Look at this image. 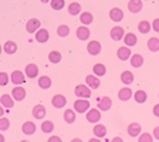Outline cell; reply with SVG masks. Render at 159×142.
<instances>
[{
  "label": "cell",
  "instance_id": "cell-1",
  "mask_svg": "<svg viewBox=\"0 0 159 142\" xmlns=\"http://www.w3.org/2000/svg\"><path fill=\"white\" fill-rule=\"evenodd\" d=\"M74 93L80 99H88L91 97V88L87 84H78L74 89Z\"/></svg>",
  "mask_w": 159,
  "mask_h": 142
},
{
  "label": "cell",
  "instance_id": "cell-2",
  "mask_svg": "<svg viewBox=\"0 0 159 142\" xmlns=\"http://www.w3.org/2000/svg\"><path fill=\"white\" fill-rule=\"evenodd\" d=\"M74 111L78 114H84L89 111V101L88 99H75L74 103Z\"/></svg>",
  "mask_w": 159,
  "mask_h": 142
},
{
  "label": "cell",
  "instance_id": "cell-3",
  "mask_svg": "<svg viewBox=\"0 0 159 142\" xmlns=\"http://www.w3.org/2000/svg\"><path fill=\"white\" fill-rule=\"evenodd\" d=\"M85 117H87V121H88V122L97 125V122H99V119H101V111H99L98 108H93L87 112Z\"/></svg>",
  "mask_w": 159,
  "mask_h": 142
},
{
  "label": "cell",
  "instance_id": "cell-4",
  "mask_svg": "<svg viewBox=\"0 0 159 142\" xmlns=\"http://www.w3.org/2000/svg\"><path fill=\"white\" fill-rule=\"evenodd\" d=\"M51 104H53L54 108L61 109L67 105V98L63 95V94H56V95L53 97V99H51Z\"/></svg>",
  "mask_w": 159,
  "mask_h": 142
},
{
  "label": "cell",
  "instance_id": "cell-5",
  "mask_svg": "<svg viewBox=\"0 0 159 142\" xmlns=\"http://www.w3.org/2000/svg\"><path fill=\"white\" fill-rule=\"evenodd\" d=\"M116 57H118L121 61H126V60H131V57H132L131 48H129V47H126V46L119 47V48L116 50Z\"/></svg>",
  "mask_w": 159,
  "mask_h": 142
},
{
  "label": "cell",
  "instance_id": "cell-6",
  "mask_svg": "<svg viewBox=\"0 0 159 142\" xmlns=\"http://www.w3.org/2000/svg\"><path fill=\"white\" fill-rule=\"evenodd\" d=\"M10 80H11V83H13L14 85L20 87L21 84L24 83V81H26V77H24V73H21V71H19V70H16V71H13V73H11Z\"/></svg>",
  "mask_w": 159,
  "mask_h": 142
},
{
  "label": "cell",
  "instance_id": "cell-7",
  "mask_svg": "<svg viewBox=\"0 0 159 142\" xmlns=\"http://www.w3.org/2000/svg\"><path fill=\"white\" fill-rule=\"evenodd\" d=\"M87 51H88V54H91V56H98V54L101 53V43L97 41V40L89 41L88 46H87Z\"/></svg>",
  "mask_w": 159,
  "mask_h": 142
},
{
  "label": "cell",
  "instance_id": "cell-8",
  "mask_svg": "<svg viewBox=\"0 0 159 142\" xmlns=\"http://www.w3.org/2000/svg\"><path fill=\"white\" fill-rule=\"evenodd\" d=\"M40 26H41V21L39 19H30L26 23V30L29 33H37L40 30Z\"/></svg>",
  "mask_w": 159,
  "mask_h": 142
},
{
  "label": "cell",
  "instance_id": "cell-9",
  "mask_svg": "<svg viewBox=\"0 0 159 142\" xmlns=\"http://www.w3.org/2000/svg\"><path fill=\"white\" fill-rule=\"evenodd\" d=\"M111 107H112V99L109 98V97H102V98H99V101H98V109L99 111L107 112V111L111 109Z\"/></svg>",
  "mask_w": 159,
  "mask_h": 142
},
{
  "label": "cell",
  "instance_id": "cell-10",
  "mask_svg": "<svg viewBox=\"0 0 159 142\" xmlns=\"http://www.w3.org/2000/svg\"><path fill=\"white\" fill-rule=\"evenodd\" d=\"M85 84L89 87L91 89H97L99 88V85H101V81H99V78L97 76H93V74H89V76L85 77Z\"/></svg>",
  "mask_w": 159,
  "mask_h": 142
},
{
  "label": "cell",
  "instance_id": "cell-11",
  "mask_svg": "<svg viewBox=\"0 0 159 142\" xmlns=\"http://www.w3.org/2000/svg\"><path fill=\"white\" fill-rule=\"evenodd\" d=\"M141 131H142V126L138 122H132L128 125V135L132 136V138H136L138 135H141V134H142Z\"/></svg>",
  "mask_w": 159,
  "mask_h": 142
},
{
  "label": "cell",
  "instance_id": "cell-12",
  "mask_svg": "<svg viewBox=\"0 0 159 142\" xmlns=\"http://www.w3.org/2000/svg\"><path fill=\"white\" fill-rule=\"evenodd\" d=\"M125 37V31H124L122 27H114V29H111V39L114 40V41H121V40Z\"/></svg>",
  "mask_w": 159,
  "mask_h": 142
},
{
  "label": "cell",
  "instance_id": "cell-13",
  "mask_svg": "<svg viewBox=\"0 0 159 142\" xmlns=\"http://www.w3.org/2000/svg\"><path fill=\"white\" fill-rule=\"evenodd\" d=\"M26 88L24 87H14L13 91H11V97H13L16 101H23L26 98Z\"/></svg>",
  "mask_w": 159,
  "mask_h": 142
},
{
  "label": "cell",
  "instance_id": "cell-14",
  "mask_svg": "<svg viewBox=\"0 0 159 142\" xmlns=\"http://www.w3.org/2000/svg\"><path fill=\"white\" fill-rule=\"evenodd\" d=\"M21 131H23V134H26V135H33V134H36L37 126H36V124L31 122V121H26V122L21 125Z\"/></svg>",
  "mask_w": 159,
  "mask_h": 142
},
{
  "label": "cell",
  "instance_id": "cell-15",
  "mask_svg": "<svg viewBox=\"0 0 159 142\" xmlns=\"http://www.w3.org/2000/svg\"><path fill=\"white\" fill-rule=\"evenodd\" d=\"M89 34H91V31H89V29L87 26H81L77 29V39L81 40V41H85V40L89 39Z\"/></svg>",
  "mask_w": 159,
  "mask_h": 142
},
{
  "label": "cell",
  "instance_id": "cell-16",
  "mask_svg": "<svg viewBox=\"0 0 159 142\" xmlns=\"http://www.w3.org/2000/svg\"><path fill=\"white\" fill-rule=\"evenodd\" d=\"M109 19L112 21H121V20H124V11L119 7H114L109 10Z\"/></svg>",
  "mask_w": 159,
  "mask_h": 142
},
{
  "label": "cell",
  "instance_id": "cell-17",
  "mask_svg": "<svg viewBox=\"0 0 159 142\" xmlns=\"http://www.w3.org/2000/svg\"><path fill=\"white\" fill-rule=\"evenodd\" d=\"M46 114H47V109H46V107L41 105V104H37L33 108V117L36 119H43L44 117H46Z\"/></svg>",
  "mask_w": 159,
  "mask_h": 142
},
{
  "label": "cell",
  "instance_id": "cell-18",
  "mask_svg": "<svg viewBox=\"0 0 159 142\" xmlns=\"http://www.w3.org/2000/svg\"><path fill=\"white\" fill-rule=\"evenodd\" d=\"M134 95L132 89L128 88V87H124V88H121L118 91V98L121 99V101H128V99H131Z\"/></svg>",
  "mask_w": 159,
  "mask_h": 142
},
{
  "label": "cell",
  "instance_id": "cell-19",
  "mask_svg": "<svg viewBox=\"0 0 159 142\" xmlns=\"http://www.w3.org/2000/svg\"><path fill=\"white\" fill-rule=\"evenodd\" d=\"M142 6H143V3L141 0H131L128 3V10L131 13H139L142 10Z\"/></svg>",
  "mask_w": 159,
  "mask_h": 142
},
{
  "label": "cell",
  "instance_id": "cell-20",
  "mask_svg": "<svg viewBox=\"0 0 159 142\" xmlns=\"http://www.w3.org/2000/svg\"><path fill=\"white\" fill-rule=\"evenodd\" d=\"M50 39V33L47 31V29H40L36 33V40L37 43H47Z\"/></svg>",
  "mask_w": 159,
  "mask_h": 142
},
{
  "label": "cell",
  "instance_id": "cell-21",
  "mask_svg": "<svg viewBox=\"0 0 159 142\" xmlns=\"http://www.w3.org/2000/svg\"><path fill=\"white\" fill-rule=\"evenodd\" d=\"M24 73H26V77H29V78H36L39 76V67L36 64H29V66H26Z\"/></svg>",
  "mask_w": 159,
  "mask_h": 142
},
{
  "label": "cell",
  "instance_id": "cell-22",
  "mask_svg": "<svg viewBox=\"0 0 159 142\" xmlns=\"http://www.w3.org/2000/svg\"><path fill=\"white\" fill-rule=\"evenodd\" d=\"M0 101H2V107H4V108H7V109L14 107V98L11 95H9V94H3L2 98H0Z\"/></svg>",
  "mask_w": 159,
  "mask_h": 142
},
{
  "label": "cell",
  "instance_id": "cell-23",
  "mask_svg": "<svg viewBox=\"0 0 159 142\" xmlns=\"http://www.w3.org/2000/svg\"><path fill=\"white\" fill-rule=\"evenodd\" d=\"M94 135H95V138H104V136L107 135V126L102 125V124H97V125H94Z\"/></svg>",
  "mask_w": 159,
  "mask_h": 142
},
{
  "label": "cell",
  "instance_id": "cell-24",
  "mask_svg": "<svg viewBox=\"0 0 159 142\" xmlns=\"http://www.w3.org/2000/svg\"><path fill=\"white\" fill-rule=\"evenodd\" d=\"M131 66L134 67V68H139V67L143 66V57L141 56V54H132V57H131Z\"/></svg>",
  "mask_w": 159,
  "mask_h": 142
},
{
  "label": "cell",
  "instance_id": "cell-25",
  "mask_svg": "<svg viewBox=\"0 0 159 142\" xmlns=\"http://www.w3.org/2000/svg\"><path fill=\"white\" fill-rule=\"evenodd\" d=\"M121 81H122V84L125 87L131 85V84L134 83V74L131 73V71H124V73L121 74Z\"/></svg>",
  "mask_w": 159,
  "mask_h": 142
},
{
  "label": "cell",
  "instance_id": "cell-26",
  "mask_svg": "<svg viewBox=\"0 0 159 142\" xmlns=\"http://www.w3.org/2000/svg\"><path fill=\"white\" fill-rule=\"evenodd\" d=\"M68 13H70V16H78V14H81V4H80L78 2H73V3H70Z\"/></svg>",
  "mask_w": 159,
  "mask_h": 142
},
{
  "label": "cell",
  "instance_id": "cell-27",
  "mask_svg": "<svg viewBox=\"0 0 159 142\" xmlns=\"http://www.w3.org/2000/svg\"><path fill=\"white\" fill-rule=\"evenodd\" d=\"M124 43H125L126 47H132L138 43V39H136V36L134 33H126L125 37H124Z\"/></svg>",
  "mask_w": 159,
  "mask_h": 142
},
{
  "label": "cell",
  "instance_id": "cell-28",
  "mask_svg": "<svg viewBox=\"0 0 159 142\" xmlns=\"http://www.w3.org/2000/svg\"><path fill=\"white\" fill-rule=\"evenodd\" d=\"M51 84H53V81H51V78H50L48 76H43L39 78V87L43 89H48L50 87H51Z\"/></svg>",
  "mask_w": 159,
  "mask_h": 142
},
{
  "label": "cell",
  "instance_id": "cell-29",
  "mask_svg": "<svg viewBox=\"0 0 159 142\" xmlns=\"http://www.w3.org/2000/svg\"><path fill=\"white\" fill-rule=\"evenodd\" d=\"M148 48H149V51H152V53L159 51V39L158 37H151V39L148 40Z\"/></svg>",
  "mask_w": 159,
  "mask_h": 142
},
{
  "label": "cell",
  "instance_id": "cell-30",
  "mask_svg": "<svg viewBox=\"0 0 159 142\" xmlns=\"http://www.w3.org/2000/svg\"><path fill=\"white\" fill-rule=\"evenodd\" d=\"M134 98H135V101L138 104H143L148 99V94H146V91H143V89H138L135 94H134Z\"/></svg>",
  "mask_w": 159,
  "mask_h": 142
},
{
  "label": "cell",
  "instance_id": "cell-31",
  "mask_svg": "<svg viewBox=\"0 0 159 142\" xmlns=\"http://www.w3.org/2000/svg\"><path fill=\"white\" fill-rule=\"evenodd\" d=\"M3 51L6 54H14L17 51V44L14 41H6L3 46Z\"/></svg>",
  "mask_w": 159,
  "mask_h": 142
},
{
  "label": "cell",
  "instance_id": "cell-32",
  "mask_svg": "<svg viewBox=\"0 0 159 142\" xmlns=\"http://www.w3.org/2000/svg\"><path fill=\"white\" fill-rule=\"evenodd\" d=\"M64 121L67 124H74L75 122V111L74 109H66L64 111Z\"/></svg>",
  "mask_w": 159,
  "mask_h": 142
},
{
  "label": "cell",
  "instance_id": "cell-33",
  "mask_svg": "<svg viewBox=\"0 0 159 142\" xmlns=\"http://www.w3.org/2000/svg\"><path fill=\"white\" fill-rule=\"evenodd\" d=\"M80 20H81V23H83L84 26H88V24H91L94 21V16H93V13H89V11H84V13H81Z\"/></svg>",
  "mask_w": 159,
  "mask_h": 142
},
{
  "label": "cell",
  "instance_id": "cell-34",
  "mask_svg": "<svg viewBox=\"0 0 159 142\" xmlns=\"http://www.w3.org/2000/svg\"><path fill=\"white\" fill-rule=\"evenodd\" d=\"M93 71H94V76H97V77H104V76H105V73H107V67L104 66V64L98 63V64H95V66H94Z\"/></svg>",
  "mask_w": 159,
  "mask_h": 142
},
{
  "label": "cell",
  "instance_id": "cell-35",
  "mask_svg": "<svg viewBox=\"0 0 159 142\" xmlns=\"http://www.w3.org/2000/svg\"><path fill=\"white\" fill-rule=\"evenodd\" d=\"M151 29H152V24L149 23V21H146V20H142V21H139L138 24V30L141 31L142 34H146L151 31Z\"/></svg>",
  "mask_w": 159,
  "mask_h": 142
},
{
  "label": "cell",
  "instance_id": "cell-36",
  "mask_svg": "<svg viewBox=\"0 0 159 142\" xmlns=\"http://www.w3.org/2000/svg\"><path fill=\"white\" fill-rule=\"evenodd\" d=\"M48 60H50V63H53V64H58L60 61H61V53L60 51H50L48 54Z\"/></svg>",
  "mask_w": 159,
  "mask_h": 142
},
{
  "label": "cell",
  "instance_id": "cell-37",
  "mask_svg": "<svg viewBox=\"0 0 159 142\" xmlns=\"http://www.w3.org/2000/svg\"><path fill=\"white\" fill-rule=\"evenodd\" d=\"M41 131H43L44 134H51L54 131V124L51 122V121H44V122L41 124Z\"/></svg>",
  "mask_w": 159,
  "mask_h": 142
},
{
  "label": "cell",
  "instance_id": "cell-38",
  "mask_svg": "<svg viewBox=\"0 0 159 142\" xmlns=\"http://www.w3.org/2000/svg\"><path fill=\"white\" fill-rule=\"evenodd\" d=\"M57 34H58L60 37H67L70 34V27L67 26V24H61V26H58V29H57Z\"/></svg>",
  "mask_w": 159,
  "mask_h": 142
},
{
  "label": "cell",
  "instance_id": "cell-39",
  "mask_svg": "<svg viewBox=\"0 0 159 142\" xmlns=\"http://www.w3.org/2000/svg\"><path fill=\"white\" fill-rule=\"evenodd\" d=\"M138 142H153V135L149 132H142L139 135Z\"/></svg>",
  "mask_w": 159,
  "mask_h": 142
},
{
  "label": "cell",
  "instance_id": "cell-40",
  "mask_svg": "<svg viewBox=\"0 0 159 142\" xmlns=\"http://www.w3.org/2000/svg\"><path fill=\"white\" fill-rule=\"evenodd\" d=\"M50 4H51V9L61 10L64 7V4H66V2H64V0H51V2H50Z\"/></svg>",
  "mask_w": 159,
  "mask_h": 142
},
{
  "label": "cell",
  "instance_id": "cell-41",
  "mask_svg": "<svg viewBox=\"0 0 159 142\" xmlns=\"http://www.w3.org/2000/svg\"><path fill=\"white\" fill-rule=\"evenodd\" d=\"M10 128V121L7 118H0V131L2 132H4V131H7V129Z\"/></svg>",
  "mask_w": 159,
  "mask_h": 142
},
{
  "label": "cell",
  "instance_id": "cell-42",
  "mask_svg": "<svg viewBox=\"0 0 159 142\" xmlns=\"http://www.w3.org/2000/svg\"><path fill=\"white\" fill-rule=\"evenodd\" d=\"M9 80H10V77H9V74H7V73H4V71H3V73L0 74V84H2V87L7 85Z\"/></svg>",
  "mask_w": 159,
  "mask_h": 142
},
{
  "label": "cell",
  "instance_id": "cell-43",
  "mask_svg": "<svg viewBox=\"0 0 159 142\" xmlns=\"http://www.w3.org/2000/svg\"><path fill=\"white\" fill-rule=\"evenodd\" d=\"M152 30H153V31H156V33H159V19H155V20H153Z\"/></svg>",
  "mask_w": 159,
  "mask_h": 142
},
{
  "label": "cell",
  "instance_id": "cell-44",
  "mask_svg": "<svg viewBox=\"0 0 159 142\" xmlns=\"http://www.w3.org/2000/svg\"><path fill=\"white\" fill-rule=\"evenodd\" d=\"M47 142H63V139L60 138V136H57V135H53V136H50Z\"/></svg>",
  "mask_w": 159,
  "mask_h": 142
},
{
  "label": "cell",
  "instance_id": "cell-45",
  "mask_svg": "<svg viewBox=\"0 0 159 142\" xmlns=\"http://www.w3.org/2000/svg\"><path fill=\"white\" fill-rule=\"evenodd\" d=\"M152 135H153V138L158 139V141H159V126H155V128H153Z\"/></svg>",
  "mask_w": 159,
  "mask_h": 142
},
{
  "label": "cell",
  "instance_id": "cell-46",
  "mask_svg": "<svg viewBox=\"0 0 159 142\" xmlns=\"http://www.w3.org/2000/svg\"><path fill=\"white\" fill-rule=\"evenodd\" d=\"M152 112H153V115H155V117H158V118H159V104H156V105L153 107Z\"/></svg>",
  "mask_w": 159,
  "mask_h": 142
},
{
  "label": "cell",
  "instance_id": "cell-47",
  "mask_svg": "<svg viewBox=\"0 0 159 142\" xmlns=\"http://www.w3.org/2000/svg\"><path fill=\"white\" fill-rule=\"evenodd\" d=\"M111 142H124V139L121 138V136H114V138L111 139Z\"/></svg>",
  "mask_w": 159,
  "mask_h": 142
},
{
  "label": "cell",
  "instance_id": "cell-48",
  "mask_svg": "<svg viewBox=\"0 0 159 142\" xmlns=\"http://www.w3.org/2000/svg\"><path fill=\"white\" fill-rule=\"evenodd\" d=\"M88 142H101V139H99V138H91Z\"/></svg>",
  "mask_w": 159,
  "mask_h": 142
},
{
  "label": "cell",
  "instance_id": "cell-49",
  "mask_svg": "<svg viewBox=\"0 0 159 142\" xmlns=\"http://www.w3.org/2000/svg\"><path fill=\"white\" fill-rule=\"evenodd\" d=\"M71 142H83V139H81V138H74Z\"/></svg>",
  "mask_w": 159,
  "mask_h": 142
},
{
  "label": "cell",
  "instance_id": "cell-50",
  "mask_svg": "<svg viewBox=\"0 0 159 142\" xmlns=\"http://www.w3.org/2000/svg\"><path fill=\"white\" fill-rule=\"evenodd\" d=\"M3 115H4V109L2 108V109H0V118H3Z\"/></svg>",
  "mask_w": 159,
  "mask_h": 142
},
{
  "label": "cell",
  "instance_id": "cell-51",
  "mask_svg": "<svg viewBox=\"0 0 159 142\" xmlns=\"http://www.w3.org/2000/svg\"><path fill=\"white\" fill-rule=\"evenodd\" d=\"M0 142H4V135H0Z\"/></svg>",
  "mask_w": 159,
  "mask_h": 142
},
{
  "label": "cell",
  "instance_id": "cell-52",
  "mask_svg": "<svg viewBox=\"0 0 159 142\" xmlns=\"http://www.w3.org/2000/svg\"><path fill=\"white\" fill-rule=\"evenodd\" d=\"M20 142H30V141H20Z\"/></svg>",
  "mask_w": 159,
  "mask_h": 142
}]
</instances>
